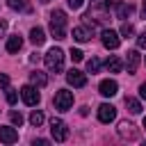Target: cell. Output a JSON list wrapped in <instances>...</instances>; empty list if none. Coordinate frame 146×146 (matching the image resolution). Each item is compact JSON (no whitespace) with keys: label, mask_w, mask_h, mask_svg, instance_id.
Returning a JSON list of instances; mask_svg holds the SVG:
<instances>
[{"label":"cell","mask_w":146,"mask_h":146,"mask_svg":"<svg viewBox=\"0 0 146 146\" xmlns=\"http://www.w3.org/2000/svg\"><path fill=\"white\" fill-rule=\"evenodd\" d=\"M50 34H52L57 41L66 39V14H64L62 9H55V11L50 14Z\"/></svg>","instance_id":"6da1fadb"},{"label":"cell","mask_w":146,"mask_h":146,"mask_svg":"<svg viewBox=\"0 0 146 146\" xmlns=\"http://www.w3.org/2000/svg\"><path fill=\"white\" fill-rule=\"evenodd\" d=\"M43 62H46V68H48V71L59 73V71L64 68V52H62L59 48H50V50L46 52Z\"/></svg>","instance_id":"7a4b0ae2"},{"label":"cell","mask_w":146,"mask_h":146,"mask_svg":"<svg viewBox=\"0 0 146 146\" xmlns=\"http://www.w3.org/2000/svg\"><path fill=\"white\" fill-rule=\"evenodd\" d=\"M55 110H59V112H68L71 107H73V94L68 91V89H59L57 94H55Z\"/></svg>","instance_id":"3957f363"},{"label":"cell","mask_w":146,"mask_h":146,"mask_svg":"<svg viewBox=\"0 0 146 146\" xmlns=\"http://www.w3.org/2000/svg\"><path fill=\"white\" fill-rule=\"evenodd\" d=\"M50 132H52L55 141H66V137H68V128H66V123L62 119H52L50 121Z\"/></svg>","instance_id":"277c9868"},{"label":"cell","mask_w":146,"mask_h":146,"mask_svg":"<svg viewBox=\"0 0 146 146\" xmlns=\"http://www.w3.org/2000/svg\"><path fill=\"white\" fill-rule=\"evenodd\" d=\"M21 98H23V103H25V105L34 107V105L39 103V91L34 89V84H25V87L21 89Z\"/></svg>","instance_id":"5b68a950"},{"label":"cell","mask_w":146,"mask_h":146,"mask_svg":"<svg viewBox=\"0 0 146 146\" xmlns=\"http://www.w3.org/2000/svg\"><path fill=\"white\" fill-rule=\"evenodd\" d=\"M103 46L107 48V50H116L119 48V43H121V39H119V34L114 32V30H103Z\"/></svg>","instance_id":"8992f818"},{"label":"cell","mask_w":146,"mask_h":146,"mask_svg":"<svg viewBox=\"0 0 146 146\" xmlns=\"http://www.w3.org/2000/svg\"><path fill=\"white\" fill-rule=\"evenodd\" d=\"M66 82H68L71 87H84V84H87V75H84L82 71H78V68H71V71L66 73Z\"/></svg>","instance_id":"52a82bcc"},{"label":"cell","mask_w":146,"mask_h":146,"mask_svg":"<svg viewBox=\"0 0 146 146\" xmlns=\"http://www.w3.org/2000/svg\"><path fill=\"white\" fill-rule=\"evenodd\" d=\"M98 119H100L103 123L114 121V119H116V107H114V105H110V103H103V105L98 107Z\"/></svg>","instance_id":"ba28073f"},{"label":"cell","mask_w":146,"mask_h":146,"mask_svg":"<svg viewBox=\"0 0 146 146\" xmlns=\"http://www.w3.org/2000/svg\"><path fill=\"white\" fill-rule=\"evenodd\" d=\"M0 141L2 144H16L18 141V132L11 125H0Z\"/></svg>","instance_id":"9c48e42d"},{"label":"cell","mask_w":146,"mask_h":146,"mask_svg":"<svg viewBox=\"0 0 146 146\" xmlns=\"http://www.w3.org/2000/svg\"><path fill=\"white\" fill-rule=\"evenodd\" d=\"M119 135H121L123 139H137V137H139L137 128H135L132 123H128V121H123V123L119 125Z\"/></svg>","instance_id":"30bf717a"},{"label":"cell","mask_w":146,"mask_h":146,"mask_svg":"<svg viewBox=\"0 0 146 146\" xmlns=\"http://www.w3.org/2000/svg\"><path fill=\"white\" fill-rule=\"evenodd\" d=\"M137 66H139V52L137 50H128L125 52V68H128V73H135Z\"/></svg>","instance_id":"8fae6325"},{"label":"cell","mask_w":146,"mask_h":146,"mask_svg":"<svg viewBox=\"0 0 146 146\" xmlns=\"http://www.w3.org/2000/svg\"><path fill=\"white\" fill-rule=\"evenodd\" d=\"M98 89H100V94H103V96L112 98V96H116V91H119V84H116L114 80H103Z\"/></svg>","instance_id":"7c38bea8"},{"label":"cell","mask_w":146,"mask_h":146,"mask_svg":"<svg viewBox=\"0 0 146 146\" xmlns=\"http://www.w3.org/2000/svg\"><path fill=\"white\" fill-rule=\"evenodd\" d=\"M73 39L80 41V43H82V41H89V39H91V30L84 27V25H78V27L73 30Z\"/></svg>","instance_id":"4fadbf2b"},{"label":"cell","mask_w":146,"mask_h":146,"mask_svg":"<svg viewBox=\"0 0 146 146\" xmlns=\"http://www.w3.org/2000/svg\"><path fill=\"white\" fill-rule=\"evenodd\" d=\"M30 41H32L34 46H41V43L46 41V32H43L41 27H32V30H30Z\"/></svg>","instance_id":"5bb4252c"},{"label":"cell","mask_w":146,"mask_h":146,"mask_svg":"<svg viewBox=\"0 0 146 146\" xmlns=\"http://www.w3.org/2000/svg\"><path fill=\"white\" fill-rule=\"evenodd\" d=\"M21 46H23V39H21L18 34H14V36L7 39V52H18Z\"/></svg>","instance_id":"9a60e30c"},{"label":"cell","mask_w":146,"mask_h":146,"mask_svg":"<svg viewBox=\"0 0 146 146\" xmlns=\"http://www.w3.org/2000/svg\"><path fill=\"white\" fill-rule=\"evenodd\" d=\"M30 82H32L34 87H46V84H48V78H46V73L34 71V73H30Z\"/></svg>","instance_id":"2e32d148"},{"label":"cell","mask_w":146,"mask_h":146,"mask_svg":"<svg viewBox=\"0 0 146 146\" xmlns=\"http://www.w3.org/2000/svg\"><path fill=\"white\" fill-rule=\"evenodd\" d=\"M130 11H132V5L130 2H119L116 5V18H125V16H130Z\"/></svg>","instance_id":"e0dca14e"},{"label":"cell","mask_w":146,"mask_h":146,"mask_svg":"<svg viewBox=\"0 0 146 146\" xmlns=\"http://www.w3.org/2000/svg\"><path fill=\"white\" fill-rule=\"evenodd\" d=\"M105 66H107V71H110V73H119V71L123 68V62H121L119 57H110V59L105 62Z\"/></svg>","instance_id":"ac0fdd59"},{"label":"cell","mask_w":146,"mask_h":146,"mask_svg":"<svg viewBox=\"0 0 146 146\" xmlns=\"http://www.w3.org/2000/svg\"><path fill=\"white\" fill-rule=\"evenodd\" d=\"M125 107L130 110V114H139V112H141V103H139L137 98H130V96L125 98Z\"/></svg>","instance_id":"d6986e66"},{"label":"cell","mask_w":146,"mask_h":146,"mask_svg":"<svg viewBox=\"0 0 146 146\" xmlns=\"http://www.w3.org/2000/svg\"><path fill=\"white\" fill-rule=\"evenodd\" d=\"M7 5H9L11 9H16V11H30L27 0H7Z\"/></svg>","instance_id":"ffe728a7"},{"label":"cell","mask_w":146,"mask_h":146,"mask_svg":"<svg viewBox=\"0 0 146 146\" xmlns=\"http://www.w3.org/2000/svg\"><path fill=\"white\" fill-rule=\"evenodd\" d=\"M30 123H32V125H34V128H39V125H41V123H43V114H41V112H39V110H34V112H32V114H30Z\"/></svg>","instance_id":"44dd1931"},{"label":"cell","mask_w":146,"mask_h":146,"mask_svg":"<svg viewBox=\"0 0 146 146\" xmlns=\"http://www.w3.org/2000/svg\"><path fill=\"white\" fill-rule=\"evenodd\" d=\"M98 68H100V59H98V57H91V59L87 62V71H89V73H98Z\"/></svg>","instance_id":"7402d4cb"},{"label":"cell","mask_w":146,"mask_h":146,"mask_svg":"<svg viewBox=\"0 0 146 146\" xmlns=\"http://www.w3.org/2000/svg\"><path fill=\"white\" fill-rule=\"evenodd\" d=\"M16 100H18V91H16V89H7V103L14 105Z\"/></svg>","instance_id":"603a6c76"},{"label":"cell","mask_w":146,"mask_h":146,"mask_svg":"<svg viewBox=\"0 0 146 146\" xmlns=\"http://www.w3.org/2000/svg\"><path fill=\"white\" fill-rule=\"evenodd\" d=\"M82 57H84V52H82V50L71 48V59H73V62H82Z\"/></svg>","instance_id":"cb8c5ba5"},{"label":"cell","mask_w":146,"mask_h":146,"mask_svg":"<svg viewBox=\"0 0 146 146\" xmlns=\"http://www.w3.org/2000/svg\"><path fill=\"white\" fill-rule=\"evenodd\" d=\"M121 34H123V36H130V34H132V25H130V23H123V25H121Z\"/></svg>","instance_id":"d4e9b609"},{"label":"cell","mask_w":146,"mask_h":146,"mask_svg":"<svg viewBox=\"0 0 146 146\" xmlns=\"http://www.w3.org/2000/svg\"><path fill=\"white\" fill-rule=\"evenodd\" d=\"M11 123H14V125H21V123H23L21 112H11Z\"/></svg>","instance_id":"484cf974"},{"label":"cell","mask_w":146,"mask_h":146,"mask_svg":"<svg viewBox=\"0 0 146 146\" xmlns=\"http://www.w3.org/2000/svg\"><path fill=\"white\" fill-rule=\"evenodd\" d=\"M82 5H84V0H68V7L71 9H80Z\"/></svg>","instance_id":"4316f807"},{"label":"cell","mask_w":146,"mask_h":146,"mask_svg":"<svg viewBox=\"0 0 146 146\" xmlns=\"http://www.w3.org/2000/svg\"><path fill=\"white\" fill-rule=\"evenodd\" d=\"M137 46L139 48H146V34H139L137 36Z\"/></svg>","instance_id":"83f0119b"},{"label":"cell","mask_w":146,"mask_h":146,"mask_svg":"<svg viewBox=\"0 0 146 146\" xmlns=\"http://www.w3.org/2000/svg\"><path fill=\"white\" fill-rule=\"evenodd\" d=\"M119 2H121V0H105V7H107V9H116Z\"/></svg>","instance_id":"f1b7e54d"},{"label":"cell","mask_w":146,"mask_h":146,"mask_svg":"<svg viewBox=\"0 0 146 146\" xmlns=\"http://www.w3.org/2000/svg\"><path fill=\"white\" fill-rule=\"evenodd\" d=\"M7 84H9V75L0 73V87H7Z\"/></svg>","instance_id":"f546056e"},{"label":"cell","mask_w":146,"mask_h":146,"mask_svg":"<svg viewBox=\"0 0 146 146\" xmlns=\"http://www.w3.org/2000/svg\"><path fill=\"white\" fill-rule=\"evenodd\" d=\"M139 96L146 98V82H141V87H139Z\"/></svg>","instance_id":"4dcf8cb0"},{"label":"cell","mask_w":146,"mask_h":146,"mask_svg":"<svg viewBox=\"0 0 146 146\" xmlns=\"http://www.w3.org/2000/svg\"><path fill=\"white\" fill-rule=\"evenodd\" d=\"M5 30H7V23H5V21H0V36L5 34Z\"/></svg>","instance_id":"1f68e13d"},{"label":"cell","mask_w":146,"mask_h":146,"mask_svg":"<svg viewBox=\"0 0 146 146\" xmlns=\"http://www.w3.org/2000/svg\"><path fill=\"white\" fill-rule=\"evenodd\" d=\"M141 16L146 18V0H144V5H141Z\"/></svg>","instance_id":"d6a6232c"},{"label":"cell","mask_w":146,"mask_h":146,"mask_svg":"<svg viewBox=\"0 0 146 146\" xmlns=\"http://www.w3.org/2000/svg\"><path fill=\"white\" fill-rule=\"evenodd\" d=\"M144 128H146V116H144Z\"/></svg>","instance_id":"836d02e7"},{"label":"cell","mask_w":146,"mask_h":146,"mask_svg":"<svg viewBox=\"0 0 146 146\" xmlns=\"http://www.w3.org/2000/svg\"><path fill=\"white\" fill-rule=\"evenodd\" d=\"M41 2H48V0H41Z\"/></svg>","instance_id":"e575fe53"}]
</instances>
